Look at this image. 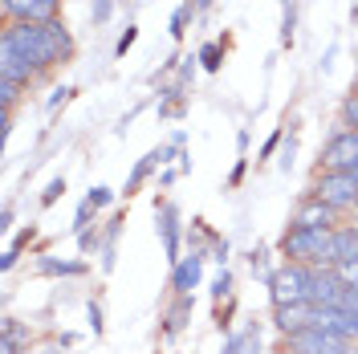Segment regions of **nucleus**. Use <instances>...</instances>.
Here are the masks:
<instances>
[{"mask_svg":"<svg viewBox=\"0 0 358 354\" xmlns=\"http://www.w3.org/2000/svg\"><path fill=\"white\" fill-rule=\"evenodd\" d=\"M0 41L13 45V49H17L37 73H49V69L66 66L69 57H73V49H78L73 37H69V29L62 21H49V24L8 21L4 24V33H0Z\"/></svg>","mask_w":358,"mask_h":354,"instance_id":"nucleus-1","label":"nucleus"},{"mask_svg":"<svg viewBox=\"0 0 358 354\" xmlns=\"http://www.w3.org/2000/svg\"><path fill=\"white\" fill-rule=\"evenodd\" d=\"M277 253L285 261L297 265H313V269H334V232L322 228H285V236L277 241Z\"/></svg>","mask_w":358,"mask_h":354,"instance_id":"nucleus-2","label":"nucleus"},{"mask_svg":"<svg viewBox=\"0 0 358 354\" xmlns=\"http://www.w3.org/2000/svg\"><path fill=\"white\" fill-rule=\"evenodd\" d=\"M313 281H317V269H313V265L285 261L277 273H268V297H273V306L313 302Z\"/></svg>","mask_w":358,"mask_h":354,"instance_id":"nucleus-3","label":"nucleus"},{"mask_svg":"<svg viewBox=\"0 0 358 354\" xmlns=\"http://www.w3.org/2000/svg\"><path fill=\"white\" fill-rule=\"evenodd\" d=\"M310 196L326 199L334 212L350 216V212H358V179L346 176V171H322V176L313 179Z\"/></svg>","mask_w":358,"mask_h":354,"instance_id":"nucleus-4","label":"nucleus"},{"mask_svg":"<svg viewBox=\"0 0 358 354\" xmlns=\"http://www.w3.org/2000/svg\"><path fill=\"white\" fill-rule=\"evenodd\" d=\"M285 354H358V342L310 326V330L285 334Z\"/></svg>","mask_w":358,"mask_h":354,"instance_id":"nucleus-5","label":"nucleus"},{"mask_svg":"<svg viewBox=\"0 0 358 354\" xmlns=\"http://www.w3.org/2000/svg\"><path fill=\"white\" fill-rule=\"evenodd\" d=\"M355 167H358V131L338 127L322 147V171H355Z\"/></svg>","mask_w":358,"mask_h":354,"instance_id":"nucleus-6","label":"nucleus"},{"mask_svg":"<svg viewBox=\"0 0 358 354\" xmlns=\"http://www.w3.org/2000/svg\"><path fill=\"white\" fill-rule=\"evenodd\" d=\"M4 24L8 21H29V24H49L62 21V0H0Z\"/></svg>","mask_w":358,"mask_h":354,"instance_id":"nucleus-7","label":"nucleus"},{"mask_svg":"<svg viewBox=\"0 0 358 354\" xmlns=\"http://www.w3.org/2000/svg\"><path fill=\"white\" fill-rule=\"evenodd\" d=\"M293 228H322V232H334L338 224H342V212H334L326 199L317 196H306L301 204H297V212L289 216Z\"/></svg>","mask_w":358,"mask_h":354,"instance_id":"nucleus-8","label":"nucleus"},{"mask_svg":"<svg viewBox=\"0 0 358 354\" xmlns=\"http://www.w3.org/2000/svg\"><path fill=\"white\" fill-rule=\"evenodd\" d=\"M313 326L317 330H330L358 342V313L355 310H338V306H313Z\"/></svg>","mask_w":358,"mask_h":354,"instance_id":"nucleus-9","label":"nucleus"},{"mask_svg":"<svg viewBox=\"0 0 358 354\" xmlns=\"http://www.w3.org/2000/svg\"><path fill=\"white\" fill-rule=\"evenodd\" d=\"M273 326L285 334H297V330H310L313 326V302H297V306H273Z\"/></svg>","mask_w":358,"mask_h":354,"instance_id":"nucleus-10","label":"nucleus"},{"mask_svg":"<svg viewBox=\"0 0 358 354\" xmlns=\"http://www.w3.org/2000/svg\"><path fill=\"white\" fill-rule=\"evenodd\" d=\"M0 78H8V82H17V86H33V82H37V78H41V73H37V69L29 66V62H24L21 53H17V49H13V45H4L0 41Z\"/></svg>","mask_w":358,"mask_h":354,"instance_id":"nucleus-11","label":"nucleus"},{"mask_svg":"<svg viewBox=\"0 0 358 354\" xmlns=\"http://www.w3.org/2000/svg\"><path fill=\"white\" fill-rule=\"evenodd\" d=\"M159 232H163V248H167V261H171V269L183 261L179 257V208L176 204H159Z\"/></svg>","mask_w":358,"mask_h":354,"instance_id":"nucleus-12","label":"nucleus"},{"mask_svg":"<svg viewBox=\"0 0 358 354\" xmlns=\"http://www.w3.org/2000/svg\"><path fill=\"white\" fill-rule=\"evenodd\" d=\"M200 277H203V253L192 248V253L171 269V289H176V293H192V289L200 285Z\"/></svg>","mask_w":358,"mask_h":354,"instance_id":"nucleus-13","label":"nucleus"},{"mask_svg":"<svg viewBox=\"0 0 358 354\" xmlns=\"http://www.w3.org/2000/svg\"><path fill=\"white\" fill-rule=\"evenodd\" d=\"M358 261V224H338L334 228V269Z\"/></svg>","mask_w":358,"mask_h":354,"instance_id":"nucleus-14","label":"nucleus"},{"mask_svg":"<svg viewBox=\"0 0 358 354\" xmlns=\"http://www.w3.org/2000/svg\"><path fill=\"white\" fill-rule=\"evenodd\" d=\"M187 310H192V297H187V293H179V306L167 313V326H163V334H167V338H176V334L183 330V318H187Z\"/></svg>","mask_w":358,"mask_h":354,"instance_id":"nucleus-15","label":"nucleus"},{"mask_svg":"<svg viewBox=\"0 0 358 354\" xmlns=\"http://www.w3.org/2000/svg\"><path fill=\"white\" fill-rule=\"evenodd\" d=\"M41 273H53V277H82L86 265H82V261H41Z\"/></svg>","mask_w":358,"mask_h":354,"instance_id":"nucleus-16","label":"nucleus"},{"mask_svg":"<svg viewBox=\"0 0 358 354\" xmlns=\"http://www.w3.org/2000/svg\"><path fill=\"white\" fill-rule=\"evenodd\" d=\"M33 236H37V228L29 224V228H24L21 236H17V241L8 244V253H4V269H13V265H17V257H21V248H24L29 241H33Z\"/></svg>","mask_w":358,"mask_h":354,"instance_id":"nucleus-17","label":"nucleus"},{"mask_svg":"<svg viewBox=\"0 0 358 354\" xmlns=\"http://www.w3.org/2000/svg\"><path fill=\"white\" fill-rule=\"evenodd\" d=\"M21 338H29V334L17 326V318H4V354H17Z\"/></svg>","mask_w":358,"mask_h":354,"instance_id":"nucleus-18","label":"nucleus"},{"mask_svg":"<svg viewBox=\"0 0 358 354\" xmlns=\"http://www.w3.org/2000/svg\"><path fill=\"white\" fill-rule=\"evenodd\" d=\"M21 90L17 82H8V78H0V111H13L17 106V98H21Z\"/></svg>","mask_w":358,"mask_h":354,"instance_id":"nucleus-19","label":"nucleus"},{"mask_svg":"<svg viewBox=\"0 0 358 354\" xmlns=\"http://www.w3.org/2000/svg\"><path fill=\"white\" fill-rule=\"evenodd\" d=\"M220 57H224V53H220V45H216V41H208V45L200 49V62H203V69H212V73L220 69Z\"/></svg>","mask_w":358,"mask_h":354,"instance_id":"nucleus-20","label":"nucleus"},{"mask_svg":"<svg viewBox=\"0 0 358 354\" xmlns=\"http://www.w3.org/2000/svg\"><path fill=\"white\" fill-rule=\"evenodd\" d=\"M342 127H355L358 131V94H350V98L342 102Z\"/></svg>","mask_w":358,"mask_h":354,"instance_id":"nucleus-21","label":"nucleus"},{"mask_svg":"<svg viewBox=\"0 0 358 354\" xmlns=\"http://www.w3.org/2000/svg\"><path fill=\"white\" fill-rule=\"evenodd\" d=\"M110 8H114V0H90V13H94V21L98 24L110 21Z\"/></svg>","mask_w":358,"mask_h":354,"instance_id":"nucleus-22","label":"nucleus"},{"mask_svg":"<svg viewBox=\"0 0 358 354\" xmlns=\"http://www.w3.org/2000/svg\"><path fill=\"white\" fill-rule=\"evenodd\" d=\"M187 17H192V4L176 8V17H171V37H183V24H187Z\"/></svg>","mask_w":358,"mask_h":354,"instance_id":"nucleus-23","label":"nucleus"},{"mask_svg":"<svg viewBox=\"0 0 358 354\" xmlns=\"http://www.w3.org/2000/svg\"><path fill=\"white\" fill-rule=\"evenodd\" d=\"M134 41H138V29H134V24H127V33L118 37V57H127V49H131Z\"/></svg>","mask_w":358,"mask_h":354,"instance_id":"nucleus-24","label":"nucleus"},{"mask_svg":"<svg viewBox=\"0 0 358 354\" xmlns=\"http://www.w3.org/2000/svg\"><path fill=\"white\" fill-rule=\"evenodd\" d=\"M62 192H66V179H53V183H49V187H45V196H41V204H45V208H49V204H53V199L62 196Z\"/></svg>","mask_w":358,"mask_h":354,"instance_id":"nucleus-25","label":"nucleus"},{"mask_svg":"<svg viewBox=\"0 0 358 354\" xmlns=\"http://www.w3.org/2000/svg\"><path fill=\"white\" fill-rule=\"evenodd\" d=\"M334 273L342 277V281H346V285H355V289H358V261H355V265H338Z\"/></svg>","mask_w":358,"mask_h":354,"instance_id":"nucleus-26","label":"nucleus"},{"mask_svg":"<svg viewBox=\"0 0 358 354\" xmlns=\"http://www.w3.org/2000/svg\"><path fill=\"white\" fill-rule=\"evenodd\" d=\"M110 199H114L110 187H94V192H90V204H94V208H106Z\"/></svg>","mask_w":358,"mask_h":354,"instance_id":"nucleus-27","label":"nucleus"},{"mask_svg":"<svg viewBox=\"0 0 358 354\" xmlns=\"http://www.w3.org/2000/svg\"><path fill=\"white\" fill-rule=\"evenodd\" d=\"M78 244H82V253L98 248V228H94V232H90V228H82V232H78Z\"/></svg>","mask_w":358,"mask_h":354,"instance_id":"nucleus-28","label":"nucleus"},{"mask_svg":"<svg viewBox=\"0 0 358 354\" xmlns=\"http://www.w3.org/2000/svg\"><path fill=\"white\" fill-rule=\"evenodd\" d=\"M228 289H232V277H228V269H224L220 277H216V289H212V293H216V297H224Z\"/></svg>","mask_w":358,"mask_h":354,"instance_id":"nucleus-29","label":"nucleus"},{"mask_svg":"<svg viewBox=\"0 0 358 354\" xmlns=\"http://www.w3.org/2000/svg\"><path fill=\"white\" fill-rule=\"evenodd\" d=\"M90 326H94V334H102V310L90 302Z\"/></svg>","mask_w":358,"mask_h":354,"instance_id":"nucleus-30","label":"nucleus"},{"mask_svg":"<svg viewBox=\"0 0 358 354\" xmlns=\"http://www.w3.org/2000/svg\"><path fill=\"white\" fill-rule=\"evenodd\" d=\"M277 143H281V131L273 134V139H268L265 147H261V159H268V155H273V151H277Z\"/></svg>","mask_w":358,"mask_h":354,"instance_id":"nucleus-31","label":"nucleus"},{"mask_svg":"<svg viewBox=\"0 0 358 354\" xmlns=\"http://www.w3.org/2000/svg\"><path fill=\"white\" fill-rule=\"evenodd\" d=\"M350 94H358V78H355V90H350Z\"/></svg>","mask_w":358,"mask_h":354,"instance_id":"nucleus-32","label":"nucleus"},{"mask_svg":"<svg viewBox=\"0 0 358 354\" xmlns=\"http://www.w3.org/2000/svg\"><path fill=\"white\" fill-rule=\"evenodd\" d=\"M355 17H358V4H355Z\"/></svg>","mask_w":358,"mask_h":354,"instance_id":"nucleus-33","label":"nucleus"}]
</instances>
